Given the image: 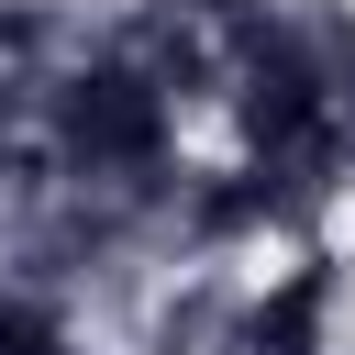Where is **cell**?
Wrapping results in <instances>:
<instances>
[{
	"label": "cell",
	"mask_w": 355,
	"mask_h": 355,
	"mask_svg": "<svg viewBox=\"0 0 355 355\" xmlns=\"http://www.w3.org/2000/svg\"><path fill=\"white\" fill-rule=\"evenodd\" d=\"M0 355H55V333H44L33 311H0Z\"/></svg>",
	"instance_id": "obj_2"
},
{
	"label": "cell",
	"mask_w": 355,
	"mask_h": 355,
	"mask_svg": "<svg viewBox=\"0 0 355 355\" xmlns=\"http://www.w3.org/2000/svg\"><path fill=\"white\" fill-rule=\"evenodd\" d=\"M311 322H322V277H288V288L266 300L255 344H266V355H311Z\"/></svg>",
	"instance_id": "obj_1"
}]
</instances>
